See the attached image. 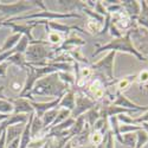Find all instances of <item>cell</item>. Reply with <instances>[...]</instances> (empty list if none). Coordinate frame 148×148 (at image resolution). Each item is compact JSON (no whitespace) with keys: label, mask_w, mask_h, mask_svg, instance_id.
Listing matches in <instances>:
<instances>
[{"label":"cell","mask_w":148,"mask_h":148,"mask_svg":"<svg viewBox=\"0 0 148 148\" xmlns=\"http://www.w3.org/2000/svg\"><path fill=\"white\" fill-rule=\"evenodd\" d=\"M148 142V134L145 129H140L136 132V146L135 148H142Z\"/></svg>","instance_id":"30"},{"label":"cell","mask_w":148,"mask_h":148,"mask_svg":"<svg viewBox=\"0 0 148 148\" xmlns=\"http://www.w3.org/2000/svg\"><path fill=\"white\" fill-rule=\"evenodd\" d=\"M13 104V114H31L34 113L33 107L31 106V101H29L25 97H19L17 100L11 101Z\"/></svg>","instance_id":"11"},{"label":"cell","mask_w":148,"mask_h":148,"mask_svg":"<svg viewBox=\"0 0 148 148\" xmlns=\"http://www.w3.org/2000/svg\"><path fill=\"white\" fill-rule=\"evenodd\" d=\"M136 76L138 73H134V75H129V76H126V77H122L120 79H116L115 84H116V91L117 92H122L129 88V85L136 81Z\"/></svg>","instance_id":"18"},{"label":"cell","mask_w":148,"mask_h":148,"mask_svg":"<svg viewBox=\"0 0 148 148\" xmlns=\"http://www.w3.org/2000/svg\"><path fill=\"white\" fill-rule=\"evenodd\" d=\"M94 11L96 12V13L103 16V17H106V16L108 14V13H107V10H106V7H104V5H103L102 1H95Z\"/></svg>","instance_id":"37"},{"label":"cell","mask_w":148,"mask_h":148,"mask_svg":"<svg viewBox=\"0 0 148 148\" xmlns=\"http://www.w3.org/2000/svg\"><path fill=\"white\" fill-rule=\"evenodd\" d=\"M90 134H91V128H90L88 125H85V127H84V129L82 130V133L78 134L77 136H75V138L71 139V142H72L73 148H75V147H85V146L90 145V143H89Z\"/></svg>","instance_id":"14"},{"label":"cell","mask_w":148,"mask_h":148,"mask_svg":"<svg viewBox=\"0 0 148 148\" xmlns=\"http://www.w3.org/2000/svg\"><path fill=\"white\" fill-rule=\"evenodd\" d=\"M34 4L32 1H17V3H12V4H6L0 1V16L1 18H7L10 17V19L19 17L20 13H24L29 10L34 8Z\"/></svg>","instance_id":"6"},{"label":"cell","mask_w":148,"mask_h":148,"mask_svg":"<svg viewBox=\"0 0 148 148\" xmlns=\"http://www.w3.org/2000/svg\"><path fill=\"white\" fill-rule=\"evenodd\" d=\"M103 29V24L98 23L96 20H92L90 19L88 23H87V30L89 31V33L91 34H98Z\"/></svg>","instance_id":"29"},{"label":"cell","mask_w":148,"mask_h":148,"mask_svg":"<svg viewBox=\"0 0 148 148\" xmlns=\"http://www.w3.org/2000/svg\"><path fill=\"white\" fill-rule=\"evenodd\" d=\"M141 127H142V129H145V130L147 132V134H148V122H145V123H142V125H141Z\"/></svg>","instance_id":"42"},{"label":"cell","mask_w":148,"mask_h":148,"mask_svg":"<svg viewBox=\"0 0 148 148\" xmlns=\"http://www.w3.org/2000/svg\"><path fill=\"white\" fill-rule=\"evenodd\" d=\"M103 147L104 148H115V138L113 133L108 130V133L104 135V140H103Z\"/></svg>","instance_id":"32"},{"label":"cell","mask_w":148,"mask_h":148,"mask_svg":"<svg viewBox=\"0 0 148 148\" xmlns=\"http://www.w3.org/2000/svg\"><path fill=\"white\" fill-rule=\"evenodd\" d=\"M69 89L70 88L68 85L60 81L58 73L53 72V73H50V75H46L39 78L36 82L32 90L26 95L32 96L33 98L34 96H47L52 101V100H56V98L62 97Z\"/></svg>","instance_id":"1"},{"label":"cell","mask_w":148,"mask_h":148,"mask_svg":"<svg viewBox=\"0 0 148 148\" xmlns=\"http://www.w3.org/2000/svg\"><path fill=\"white\" fill-rule=\"evenodd\" d=\"M75 148H82V147H75Z\"/></svg>","instance_id":"47"},{"label":"cell","mask_w":148,"mask_h":148,"mask_svg":"<svg viewBox=\"0 0 148 148\" xmlns=\"http://www.w3.org/2000/svg\"><path fill=\"white\" fill-rule=\"evenodd\" d=\"M20 38H21V34H19V33H13V34H11L10 37H7L4 45L1 46L3 52L10 51V50H12V49H14V46L18 44Z\"/></svg>","instance_id":"23"},{"label":"cell","mask_w":148,"mask_h":148,"mask_svg":"<svg viewBox=\"0 0 148 148\" xmlns=\"http://www.w3.org/2000/svg\"><path fill=\"white\" fill-rule=\"evenodd\" d=\"M19 146H20V138L13 140L10 145L6 146V148H19Z\"/></svg>","instance_id":"40"},{"label":"cell","mask_w":148,"mask_h":148,"mask_svg":"<svg viewBox=\"0 0 148 148\" xmlns=\"http://www.w3.org/2000/svg\"><path fill=\"white\" fill-rule=\"evenodd\" d=\"M58 112H59V108H53V109L47 110V112L43 115L42 121H43V125H44L45 129L51 127V125L53 123V121L56 120V117L58 115Z\"/></svg>","instance_id":"21"},{"label":"cell","mask_w":148,"mask_h":148,"mask_svg":"<svg viewBox=\"0 0 148 148\" xmlns=\"http://www.w3.org/2000/svg\"><path fill=\"white\" fill-rule=\"evenodd\" d=\"M104 140V135L100 132V130H91L90 138H89V143L94 147H97L103 143Z\"/></svg>","instance_id":"25"},{"label":"cell","mask_w":148,"mask_h":148,"mask_svg":"<svg viewBox=\"0 0 148 148\" xmlns=\"http://www.w3.org/2000/svg\"><path fill=\"white\" fill-rule=\"evenodd\" d=\"M109 33H110V36L113 37V39H115V38H120V37H122L123 36V33L114 25V24L112 23V20H110V26H109Z\"/></svg>","instance_id":"35"},{"label":"cell","mask_w":148,"mask_h":148,"mask_svg":"<svg viewBox=\"0 0 148 148\" xmlns=\"http://www.w3.org/2000/svg\"><path fill=\"white\" fill-rule=\"evenodd\" d=\"M3 26H7V27H11L13 33H19L21 36H26L27 38L30 39V42H33L34 38L31 33V30L36 26V25H32V24H25V25H19L17 23H13V21H4L3 23Z\"/></svg>","instance_id":"10"},{"label":"cell","mask_w":148,"mask_h":148,"mask_svg":"<svg viewBox=\"0 0 148 148\" xmlns=\"http://www.w3.org/2000/svg\"><path fill=\"white\" fill-rule=\"evenodd\" d=\"M63 148H73V146H72V142H71V140H70V141H69V142H68V143H66V145H65V146H64Z\"/></svg>","instance_id":"44"},{"label":"cell","mask_w":148,"mask_h":148,"mask_svg":"<svg viewBox=\"0 0 148 148\" xmlns=\"http://www.w3.org/2000/svg\"><path fill=\"white\" fill-rule=\"evenodd\" d=\"M47 141H49V139H46V138H39V139L32 140L27 148H43L47 143Z\"/></svg>","instance_id":"34"},{"label":"cell","mask_w":148,"mask_h":148,"mask_svg":"<svg viewBox=\"0 0 148 148\" xmlns=\"http://www.w3.org/2000/svg\"><path fill=\"white\" fill-rule=\"evenodd\" d=\"M8 66H10L8 62H5V63L0 64V77H5V76H6L7 70H8Z\"/></svg>","instance_id":"39"},{"label":"cell","mask_w":148,"mask_h":148,"mask_svg":"<svg viewBox=\"0 0 148 148\" xmlns=\"http://www.w3.org/2000/svg\"><path fill=\"white\" fill-rule=\"evenodd\" d=\"M10 115H5V114H0V122H3V121H5L7 117H8Z\"/></svg>","instance_id":"43"},{"label":"cell","mask_w":148,"mask_h":148,"mask_svg":"<svg viewBox=\"0 0 148 148\" xmlns=\"http://www.w3.org/2000/svg\"><path fill=\"white\" fill-rule=\"evenodd\" d=\"M85 125H87V122H85V116H84V115H81L79 117H77V119H76L75 123H73V126L69 129L70 135H71L72 138L77 136L78 134H81V133H82V130L84 129Z\"/></svg>","instance_id":"20"},{"label":"cell","mask_w":148,"mask_h":148,"mask_svg":"<svg viewBox=\"0 0 148 148\" xmlns=\"http://www.w3.org/2000/svg\"><path fill=\"white\" fill-rule=\"evenodd\" d=\"M7 62L10 64H13L14 66L21 69V70H25L26 71V60H25V56L21 55V53H13L8 59Z\"/></svg>","instance_id":"22"},{"label":"cell","mask_w":148,"mask_h":148,"mask_svg":"<svg viewBox=\"0 0 148 148\" xmlns=\"http://www.w3.org/2000/svg\"><path fill=\"white\" fill-rule=\"evenodd\" d=\"M84 116H85V122H87V125H88L90 128H92L94 125L97 122V120L101 117V116H100V104L97 103L96 107H94L92 109L88 110V112L84 114Z\"/></svg>","instance_id":"19"},{"label":"cell","mask_w":148,"mask_h":148,"mask_svg":"<svg viewBox=\"0 0 148 148\" xmlns=\"http://www.w3.org/2000/svg\"><path fill=\"white\" fill-rule=\"evenodd\" d=\"M83 16L79 13H62V12H53V11H42L38 13H31V14H25V16H19L16 18L8 19V21H19V20H34V19H40V20H49L52 21L53 19H66V18H82Z\"/></svg>","instance_id":"4"},{"label":"cell","mask_w":148,"mask_h":148,"mask_svg":"<svg viewBox=\"0 0 148 148\" xmlns=\"http://www.w3.org/2000/svg\"><path fill=\"white\" fill-rule=\"evenodd\" d=\"M114 106H117V107H122V108H126V109H130V110H134L135 113L138 112H147L148 110V106H139L136 103H134L133 101H130L129 98L123 95L122 92H115V100L113 101Z\"/></svg>","instance_id":"8"},{"label":"cell","mask_w":148,"mask_h":148,"mask_svg":"<svg viewBox=\"0 0 148 148\" xmlns=\"http://www.w3.org/2000/svg\"><path fill=\"white\" fill-rule=\"evenodd\" d=\"M122 141H123L122 145L127 146L128 148H135V146H136V132L123 134L122 135Z\"/></svg>","instance_id":"27"},{"label":"cell","mask_w":148,"mask_h":148,"mask_svg":"<svg viewBox=\"0 0 148 148\" xmlns=\"http://www.w3.org/2000/svg\"><path fill=\"white\" fill-rule=\"evenodd\" d=\"M136 82L142 85V84H147L148 82V70H142L138 73V76H136Z\"/></svg>","instance_id":"36"},{"label":"cell","mask_w":148,"mask_h":148,"mask_svg":"<svg viewBox=\"0 0 148 148\" xmlns=\"http://www.w3.org/2000/svg\"><path fill=\"white\" fill-rule=\"evenodd\" d=\"M63 34L62 33H58V32H55V31H50L49 30L47 32V43L49 44H55V45H60L63 43Z\"/></svg>","instance_id":"26"},{"label":"cell","mask_w":148,"mask_h":148,"mask_svg":"<svg viewBox=\"0 0 148 148\" xmlns=\"http://www.w3.org/2000/svg\"><path fill=\"white\" fill-rule=\"evenodd\" d=\"M60 98H56V100H52L50 102H37V101H31V106L33 107V110H34V115L37 117L42 119L43 115L50 109H53V108H57L58 104H59V101Z\"/></svg>","instance_id":"9"},{"label":"cell","mask_w":148,"mask_h":148,"mask_svg":"<svg viewBox=\"0 0 148 148\" xmlns=\"http://www.w3.org/2000/svg\"><path fill=\"white\" fill-rule=\"evenodd\" d=\"M140 5H141V11L139 17L136 18V25L138 27L148 31V1L142 0V1H140Z\"/></svg>","instance_id":"17"},{"label":"cell","mask_w":148,"mask_h":148,"mask_svg":"<svg viewBox=\"0 0 148 148\" xmlns=\"http://www.w3.org/2000/svg\"><path fill=\"white\" fill-rule=\"evenodd\" d=\"M145 122H148V110L143 115H141L139 117H135V119L133 117V125L134 126H141Z\"/></svg>","instance_id":"38"},{"label":"cell","mask_w":148,"mask_h":148,"mask_svg":"<svg viewBox=\"0 0 148 148\" xmlns=\"http://www.w3.org/2000/svg\"><path fill=\"white\" fill-rule=\"evenodd\" d=\"M96 106H97L96 101H94L89 96L84 95L83 92L78 91L75 97V108L71 112V117L76 120L77 117H79L81 115H84L88 110L92 109Z\"/></svg>","instance_id":"7"},{"label":"cell","mask_w":148,"mask_h":148,"mask_svg":"<svg viewBox=\"0 0 148 148\" xmlns=\"http://www.w3.org/2000/svg\"><path fill=\"white\" fill-rule=\"evenodd\" d=\"M4 91H5V87L1 85V87H0V100H7V97L5 96Z\"/></svg>","instance_id":"41"},{"label":"cell","mask_w":148,"mask_h":148,"mask_svg":"<svg viewBox=\"0 0 148 148\" xmlns=\"http://www.w3.org/2000/svg\"><path fill=\"white\" fill-rule=\"evenodd\" d=\"M70 116H71V112H70V110H68V109H59L58 115H57L56 120L53 121V123L51 125V127L57 126V125H59V123L64 122V121H65V120H68Z\"/></svg>","instance_id":"31"},{"label":"cell","mask_w":148,"mask_h":148,"mask_svg":"<svg viewBox=\"0 0 148 148\" xmlns=\"http://www.w3.org/2000/svg\"><path fill=\"white\" fill-rule=\"evenodd\" d=\"M1 53H3V49H1V47H0V55H1Z\"/></svg>","instance_id":"46"},{"label":"cell","mask_w":148,"mask_h":148,"mask_svg":"<svg viewBox=\"0 0 148 148\" xmlns=\"http://www.w3.org/2000/svg\"><path fill=\"white\" fill-rule=\"evenodd\" d=\"M115 56H116L115 51H109L106 57H103L102 59H100L98 62H96V63H94L91 65L92 71L97 72V73H101V75L104 76L109 82L114 81L115 79V75H114Z\"/></svg>","instance_id":"5"},{"label":"cell","mask_w":148,"mask_h":148,"mask_svg":"<svg viewBox=\"0 0 148 148\" xmlns=\"http://www.w3.org/2000/svg\"><path fill=\"white\" fill-rule=\"evenodd\" d=\"M142 129L141 126H133V125H121L120 126V134L123 135V134H128V133H135Z\"/></svg>","instance_id":"33"},{"label":"cell","mask_w":148,"mask_h":148,"mask_svg":"<svg viewBox=\"0 0 148 148\" xmlns=\"http://www.w3.org/2000/svg\"><path fill=\"white\" fill-rule=\"evenodd\" d=\"M26 63H37V62H46L52 59V49L49 47L46 40H33L30 42L29 47L25 52Z\"/></svg>","instance_id":"3"},{"label":"cell","mask_w":148,"mask_h":148,"mask_svg":"<svg viewBox=\"0 0 148 148\" xmlns=\"http://www.w3.org/2000/svg\"><path fill=\"white\" fill-rule=\"evenodd\" d=\"M29 44H30V39L27 38L26 36H21L20 40L18 42V44L14 46V52L16 53H21V55H25L27 47H29Z\"/></svg>","instance_id":"24"},{"label":"cell","mask_w":148,"mask_h":148,"mask_svg":"<svg viewBox=\"0 0 148 148\" xmlns=\"http://www.w3.org/2000/svg\"><path fill=\"white\" fill-rule=\"evenodd\" d=\"M120 51V52H126V53H129V55H133L135 58L140 62H148V58L143 55H141L138 50L136 47H135L134 43H133V39H132V32L130 30L127 31L125 34L120 38H115V39H112L108 44L106 45H98L97 50L92 53V57L100 55L101 52L103 51Z\"/></svg>","instance_id":"2"},{"label":"cell","mask_w":148,"mask_h":148,"mask_svg":"<svg viewBox=\"0 0 148 148\" xmlns=\"http://www.w3.org/2000/svg\"><path fill=\"white\" fill-rule=\"evenodd\" d=\"M34 117V113H31L29 115V121L25 125V128H24V132L20 136V146L19 148H27L30 142L32 141V136H31V125H32V120Z\"/></svg>","instance_id":"16"},{"label":"cell","mask_w":148,"mask_h":148,"mask_svg":"<svg viewBox=\"0 0 148 148\" xmlns=\"http://www.w3.org/2000/svg\"><path fill=\"white\" fill-rule=\"evenodd\" d=\"M75 97H76V94H75V89H69L63 96H62L60 101H59V104L57 108L59 109H68L70 112H72L73 108H75Z\"/></svg>","instance_id":"13"},{"label":"cell","mask_w":148,"mask_h":148,"mask_svg":"<svg viewBox=\"0 0 148 148\" xmlns=\"http://www.w3.org/2000/svg\"><path fill=\"white\" fill-rule=\"evenodd\" d=\"M58 76L60 78V81L63 82L64 84H66L69 88L73 87V85H76V78L73 75H71L70 72H57Z\"/></svg>","instance_id":"28"},{"label":"cell","mask_w":148,"mask_h":148,"mask_svg":"<svg viewBox=\"0 0 148 148\" xmlns=\"http://www.w3.org/2000/svg\"><path fill=\"white\" fill-rule=\"evenodd\" d=\"M122 8L126 12V14L132 18L134 21H136V18L140 14L141 11V5L140 1H136V0H125V1H121Z\"/></svg>","instance_id":"12"},{"label":"cell","mask_w":148,"mask_h":148,"mask_svg":"<svg viewBox=\"0 0 148 148\" xmlns=\"http://www.w3.org/2000/svg\"><path fill=\"white\" fill-rule=\"evenodd\" d=\"M3 23H4V18H0V26H3Z\"/></svg>","instance_id":"45"},{"label":"cell","mask_w":148,"mask_h":148,"mask_svg":"<svg viewBox=\"0 0 148 148\" xmlns=\"http://www.w3.org/2000/svg\"><path fill=\"white\" fill-rule=\"evenodd\" d=\"M25 125H24V123H19V125H13V126H10L8 128H6V130H5L6 146L10 145L13 140H16V139L21 136V134L24 132V128H25Z\"/></svg>","instance_id":"15"}]
</instances>
